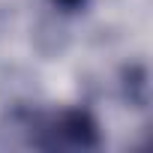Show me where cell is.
Wrapping results in <instances>:
<instances>
[{"instance_id": "cell-1", "label": "cell", "mask_w": 153, "mask_h": 153, "mask_svg": "<svg viewBox=\"0 0 153 153\" xmlns=\"http://www.w3.org/2000/svg\"><path fill=\"white\" fill-rule=\"evenodd\" d=\"M57 3H63V6H69V9H72V6H78L81 0H57Z\"/></svg>"}]
</instances>
